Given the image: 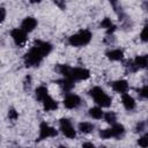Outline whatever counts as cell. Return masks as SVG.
<instances>
[{
  "mask_svg": "<svg viewBox=\"0 0 148 148\" xmlns=\"http://www.w3.org/2000/svg\"><path fill=\"white\" fill-rule=\"evenodd\" d=\"M133 64H134V67L136 69H140V68H147L148 67V56L147 54H143V56H136L133 60Z\"/></svg>",
  "mask_w": 148,
  "mask_h": 148,
  "instance_id": "obj_12",
  "label": "cell"
},
{
  "mask_svg": "<svg viewBox=\"0 0 148 148\" xmlns=\"http://www.w3.org/2000/svg\"><path fill=\"white\" fill-rule=\"evenodd\" d=\"M52 51V44L45 40H35L34 46L24 54L23 61L27 67L38 66L42 60Z\"/></svg>",
  "mask_w": 148,
  "mask_h": 148,
  "instance_id": "obj_1",
  "label": "cell"
},
{
  "mask_svg": "<svg viewBox=\"0 0 148 148\" xmlns=\"http://www.w3.org/2000/svg\"><path fill=\"white\" fill-rule=\"evenodd\" d=\"M147 123H148V121H147Z\"/></svg>",
  "mask_w": 148,
  "mask_h": 148,
  "instance_id": "obj_33",
  "label": "cell"
},
{
  "mask_svg": "<svg viewBox=\"0 0 148 148\" xmlns=\"http://www.w3.org/2000/svg\"><path fill=\"white\" fill-rule=\"evenodd\" d=\"M143 123H140V124H138L136 125V127H135V132H141V131H143Z\"/></svg>",
  "mask_w": 148,
  "mask_h": 148,
  "instance_id": "obj_27",
  "label": "cell"
},
{
  "mask_svg": "<svg viewBox=\"0 0 148 148\" xmlns=\"http://www.w3.org/2000/svg\"><path fill=\"white\" fill-rule=\"evenodd\" d=\"M111 131H112L113 138H120V136L125 133V127H124V125L116 123V124H113V125L111 126Z\"/></svg>",
  "mask_w": 148,
  "mask_h": 148,
  "instance_id": "obj_18",
  "label": "cell"
},
{
  "mask_svg": "<svg viewBox=\"0 0 148 148\" xmlns=\"http://www.w3.org/2000/svg\"><path fill=\"white\" fill-rule=\"evenodd\" d=\"M111 88L116 91V92H119V94H126V91L128 90V83L126 80H117V81H113L112 83H110Z\"/></svg>",
  "mask_w": 148,
  "mask_h": 148,
  "instance_id": "obj_10",
  "label": "cell"
},
{
  "mask_svg": "<svg viewBox=\"0 0 148 148\" xmlns=\"http://www.w3.org/2000/svg\"><path fill=\"white\" fill-rule=\"evenodd\" d=\"M59 127H60V131L62 132V134L65 136H67L68 139H74L76 136V132H75V130H74L69 119L61 118L59 120Z\"/></svg>",
  "mask_w": 148,
  "mask_h": 148,
  "instance_id": "obj_5",
  "label": "cell"
},
{
  "mask_svg": "<svg viewBox=\"0 0 148 148\" xmlns=\"http://www.w3.org/2000/svg\"><path fill=\"white\" fill-rule=\"evenodd\" d=\"M121 103H123L124 108L126 110H128V111H131V110H133L135 108V101L130 94H124L121 96Z\"/></svg>",
  "mask_w": 148,
  "mask_h": 148,
  "instance_id": "obj_13",
  "label": "cell"
},
{
  "mask_svg": "<svg viewBox=\"0 0 148 148\" xmlns=\"http://www.w3.org/2000/svg\"><path fill=\"white\" fill-rule=\"evenodd\" d=\"M91 37H92V34L90 32V30L82 29L79 32H76V34H74V35L68 37V44L72 45V46H76V47L84 46V45L90 43Z\"/></svg>",
  "mask_w": 148,
  "mask_h": 148,
  "instance_id": "obj_3",
  "label": "cell"
},
{
  "mask_svg": "<svg viewBox=\"0 0 148 148\" xmlns=\"http://www.w3.org/2000/svg\"><path fill=\"white\" fill-rule=\"evenodd\" d=\"M147 10H148V6H147Z\"/></svg>",
  "mask_w": 148,
  "mask_h": 148,
  "instance_id": "obj_31",
  "label": "cell"
},
{
  "mask_svg": "<svg viewBox=\"0 0 148 148\" xmlns=\"http://www.w3.org/2000/svg\"><path fill=\"white\" fill-rule=\"evenodd\" d=\"M99 136H101L102 139H111V138H113L111 128H105V130H101V131H99Z\"/></svg>",
  "mask_w": 148,
  "mask_h": 148,
  "instance_id": "obj_23",
  "label": "cell"
},
{
  "mask_svg": "<svg viewBox=\"0 0 148 148\" xmlns=\"http://www.w3.org/2000/svg\"><path fill=\"white\" fill-rule=\"evenodd\" d=\"M140 39L145 43H148V24L143 27V29L140 32Z\"/></svg>",
  "mask_w": 148,
  "mask_h": 148,
  "instance_id": "obj_24",
  "label": "cell"
},
{
  "mask_svg": "<svg viewBox=\"0 0 148 148\" xmlns=\"http://www.w3.org/2000/svg\"><path fill=\"white\" fill-rule=\"evenodd\" d=\"M138 94L141 98L148 99V86H142L140 89H138Z\"/></svg>",
  "mask_w": 148,
  "mask_h": 148,
  "instance_id": "obj_25",
  "label": "cell"
},
{
  "mask_svg": "<svg viewBox=\"0 0 148 148\" xmlns=\"http://www.w3.org/2000/svg\"><path fill=\"white\" fill-rule=\"evenodd\" d=\"M99 27L103 28V29H105L108 34H112L116 30V25L112 23L111 18H109V17H104L102 20V22L99 23Z\"/></svg>",
  "mask_w": 148,
  "mask_h": 148,
  "instance_id": "obj_16",
  "label": "cell"
},
{
  "mask_svg": "<svg viewBox=\"0 0 148 148\" xmlns=\"http://www.w3.org/2000/svg\"><path fill=\"white\" fill-rule=\"evenodd\" d=\"M57 82H58V84L61 87V89L65 92H69L73 89V87H74V81L71 80V79H67V77H64L61 80H58Z\"/></svg>",
  "mask_w": 148,
  "mask_h": 148,
  "instance_id": "obj_15",
  "label": "cell"
},
{
  "mask_svg": "<svg viewBox=\"0 0 148 148\" xmlns=\"http://www.w3.org/2000/svg\"><path fill=\"white\" fill-rule=\"evenodd\" d=\"M43 108L45 111H53V110H57L58 109V102L54 101L50 95L43 99Z\"/></svg>",
  "mask_w": 148,
  "mask_h": 148,
  "instance_id": "obj_14",
  "label": "cell"
},
{
  "mask_svg": "<svg viewBox=\"0 0 148 148\" xmlns=\"http://www.w3.org/2000/svg\"><path fill=\"white\" fill-rule=\"evenodd\" d=\"M64 106L67 109H75L81 104V98L76 94H68L64 98Z\"/></svg>",
  "mask_w": 148,
  "mask_h": 148,
  "instance_id": "obj_8",
  "label": "cell"
},
{
  "mask_svg": "<svg viewBox=\"0 0 148 148\" xmlns=\"http://www.w3.org/2000/svg\"><path fill=\"white\" fill-rule=\"evenodd\" d=\"M101 148H104V147H101Z\"/></svg>",
  "mask_w": 148,
  "mask_h": 148,
  "instance_id": "obj_32",
  "label": "cell"
},
{
  "mask_svg": "<svg viewBox=\"0 0 148 148\" xmlns=\"http://www.w3.org/2000/svg\"><path fill=\"white\" fill-rule=\"evenodd\" d=\"M58 148H67V147H66V146H62V145H61V146H59Z\"/></svg>",
  "mask_w": 148,
  "mask_h": 148,
  "instance_id": "obj_30",
  "label": "cell"
},
{
  "mask_svg": "<svg viewBox=\"0 0 148 148\" xmlns=\"http://www.w3.org/2000/svg\"><path fill=\"white\" fill-rule=\"evenodd\" d=\"M88 113H89V116H90L91 118H94V119H101V118L104 117V112H103L102 109L98 108V106H92V108H90Z\"/></svg>",
  "mask_w": 148,
  "mask_h": 148,
  "instance_id": "obj_20",
  "label": "cell"
},
{
  "mask_svg": "<svg viewBox=\"0 0 148 148\" xmlns=\"http://www.w3.org/2000/svg\"><path fill=\"white\" fill-rule=\"evenodd\" d=\"M104 119H105V121H106L108 124H111V125H113V124H116V120H117V116H116V113H114V112H112V111H109V112L104 113Z\"/></svg>",
  "mask_w": 148,
  "mask_h": 148,
  "instance_id": "obj_21",
  "label": "cell"
},
{
  "mask_svg": "<svg viewBox=\"0 0 148 148\" xmlns=\"http://www.w3.org/2000/svg\"><path fill=\"white\" fill-rule=\"evenodd\" d=\"M138 145L142 148H148V133H145L142 136L139 138Z\"/></svg>",
  "mask_w": 148,
  "mask_h": 148,
  "instance_id": "obj_22",
  "label": "cell"
},
{
  "mask_svg": "<svg viewBox=\"0 0 148 148\" xmlns=\"http://www.w3.org/2000/svg\"><path fill=\"white\" fill-rule=\"evenodd\" d=\"M0 10H1V21H3V20H5V17H6V10H5V8H3V7H1V8H0Z\"/></svg>",
  "mask_w": 148,
  "mask_h": 148,
  "instance_id": "obj_29",
  "label": "cell"
},
{
  "mask_svg": "<svg viewBox=\"0 0 148 148\" xmlns=\"http://www.w3.org/2000/svg\"><path fill=\"white\" fill-rule=\"evenodd\" d=\"M57 134H58V131L54 127L50 126L46 121H42L39 125V135H38L37 141H40V140H44L47 138H53Z\"/></svg>",
  "mask_w": 148,
  "mask_h": 148,
  "instance_id": "obj_4",
  "label": "cell"
},
{
  "mask_svg": "<svg viewBox=\"0 0 148 148\" xmlns=\"http://www.w3.org/2000/svg\"><path fill=\"white\" fill-rule=\"evenodd\" d=\"M10 37L13 38V40H14V43L17 45V46H23L25 43H27V40H28V34L24 31V30H22L21 28H15V29H13L12 31H10Z\"/></svg>",
  "mask_w": 148,
  "mask_h": 148,
  "instance_id": "obj_6",
  "label": "cell"
},
{
  "mask_svg": "<svg viewBox=\"0 0 148 148\" xmlns=\"http://www.w3.org/2000/svg\"><path fill=\"white\" fill-rule=\"evenodd\" d=\"M105 56L108 57V59H110L112 61H119V60H123L124 52L120 49H112V50H109L105 53Z\"/></svg>",
  "mask_w": 148,
  "mask_h": 148,
  "instance_id": "obj_11",
  "label": "cell"
},
{
  "mask_svg": "<svg viewBox=\"0 0 148 148\" xmlns=\"http://www.w3.org/2000/svg\"><path fill=\"white\" fill-rule=\"evenodd\" d=\"M35 96H36V98H37L38 101L43 102V99L49 96V90H47V88H46L45 86H39V87H37V89H36V91H35Z\"/></svg>",
  "mask_w": 148,
  "mask_h": 148,
  "instance_id": "obj_17",
  "label": "cell"
},
{
  "mask_svg": "<svg viewBox=\"0 0 148 148\" xmlns=\"http://www.w3.org/2000/svg\"><path fill=\"white\" fill-rule=\"evenodd\" d=\"M8 118L10 119V120H16L17 118H18V113H17V111L15 110V109H9L8 110Z\"/></svg>",
  "mask_w": 148,
  "mask_h": 148,
  "instance_id": "obj_26",
  "label": "cell"
},
{
  "mask_svg": "<svg viewBox=\"0 0 148 148\" xmlns=\"http://www.w3.org/2000/svg\"><path fill=\"white\" fill-rule=\"evenodd\" d=\"M82 148H95V146L91 142H84L82 145Z\"/></svg>",
  "mask_w": 148,
  "mask_h": 148,
  "instance_id": "obj_28",
  "label": "cell"
},
{
  "mask_svg": "<svg viewBox=\"0 0 148 148\" xmlns=\"http://www.w3.org/2000/svg\"><path fill=\"white\" fill-rule=\"evenodd\" d=\"M89 76H90L89 69L83 68V67H74L71 71L69 79L73 81H81V80H87Z\"/></svg>",
  "mask_w": 148,
  "mask_h": 148,
  "instance_id": "obj_7",
  "label": "cell"
},
{
  "mask_svg": "<svg viewBox=\"0 0 148 148\" xmlns=\"http://www.w3.org/2000/svg\"><path fill=\"white\" fill-rule=\"evenodd\" d=\"M89 95L94 98L95 103L97 105H99L101 108H109L111 105L112 98L101 88V87H92L89 90Z\"/></svg>",
  "mask_w": 148,
  "mask_h": 148,
  "instance_id": "obj_2",
  "label": "cell"
},
{
  "mask_svg": "<svg viewBox=\"0 0 148 148\" xmlns=\"http://www.w3.org/2000/svg\"><path fill=\"white\" fill-rule=\"evenodd\" d=\"M36 27H37V20L32 16H27L21 23V29L24 30L27 34L31 32Z\"/></svg>",
  "mask_w": 148,
  "mask_h": 148,
  "instance_id": "obj_9",
  "label": "cell"
},
{
  "mask_svg": "<svg viewBox=\"0 0 148 148\" xmlns=\"http://www.w3.org/2000/svg\"><path fill=\"white\" fill-rule=\"evenodd\" d=\"M94 125L89 121H81L79 124V131L81 133H84V134H88V133H91L94 131Z\"/></svg>",
  "mask_w": 148,
  "mask_h": 148,
  "instance_id": "obj_19",
  "label": "cell"
}]
</instances>
